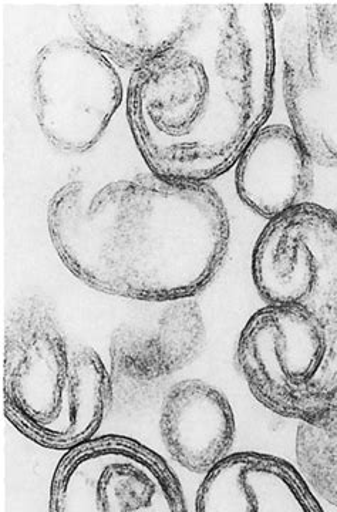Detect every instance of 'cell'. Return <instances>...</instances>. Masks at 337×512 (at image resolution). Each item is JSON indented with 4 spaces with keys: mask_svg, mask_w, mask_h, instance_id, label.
Here are the masks:
<instances>
[{
    "mask_svg": "<svg viewBox=\"0 0 337 512\" xmlns=\"http://www.w3.org/2000/svg\"><path fill=\"white\" fill-rule=\"evenodd\" d=\"M269 3L190 5L170 45L131 73L128 126L148 170L210 183L228 173L274 109Z\"/></svg>",
    "mask_w": 337,
    "mask_h": 512,
    "instance_id": "cell-1",
    "label": "cell"
},
{
    "mask_svg": "<svg viewBox=\"0 0 337 512\" xmlns=\"http://www.w3.org/2000/svg\"><path fill=\"white\" fill-rule=\"evenodd\" d=\"M50 241L94 291L165 303L211 284L229 247L227 207L208 183L154 173L64 184L47 205Z\"/></svg>",
    "mask_w": 337,
    "mask_h": 512,
    "instance_id": "cell-2",
    "label": "cell"
},
{
    "mask_svg": "<svg viewBox=\"0 0 337 512\" xmlns=\"http://www.w3.org/2000/svg\"><path fill=\"white\" fill-rule=\"evenodd\" d=\"M113 402L103 357L77 342L39 296L20 301L2 339V407L29 441L67 451L97 437Z\"/></svg>",
    "mask_w": 337,
    "mask_h": 512,
    "instance_id": "cell-3",
    "label": "cell"
},
{
    "mask_svg": "<svg viewBox=\"0 0 337 512\" xmlns=\"http://www.w3.org/2000/svg\"><path fill=\"white\" fill-rule=\"evenodd\" d=\"M237 365L269 412L318 427L337 417V355L305 309L265 305L255 312L239 336Z\"/></svg>",
    "mask_w": 337,
    "mask_h": 512,
    "instance_id": "cell-4",
    "label": "cell"
},
{
    "mask_svg": "<svg viewBox=\"0 0 337 512\" xmlns=\"http://www.w3.org/2000/svg\"><path fill=\"white\" fill-rule=\"evenodd\" d=\"M292 130L313 163L337 168V3H271Z\"/></svg>",
    "mask_w": 337,
    "mask_h": 512,
    "instance_id": "cell-5",
    "label": "cell"
},
{
    "mask_svg": "<svg viewBox=\"0 0 337 512\" xmlns=\"http://www.w3.org/2000/svg\"><path fill=\"white\" fill-rule=\"evenodd\" d=\"M252 278L266 305L313 316L337 355V212L306 202L268 221L252 252Z\"/></svg>",
    "mask_w": 337,
    "mask_h": 512,
    "instance_id": "cell-6",
    "label": "cell"
},
{
    "mask_svg": "<svg viewBox=\"0 0 337 512\" xmlns=\"http://www.w3.org/2000/svg\"><path fill=\"white\" fill-rule=\"evenodd\" d=\"M116 66L79 36L57 37L37 52L32 104L50 146L84 154L106 133L123 103Z\"/></svg>",
    "mask_w": 337,
    "mask_h": 512,
    "instance_id": "cell-7",
    "label": "cell"
},
{
    "mask_svg": "<svg viewBox=\"0 0 337 512\" xmlns=\"http://www.w3.org/2000/svg\"><path fill=\"white\" fill-rule=\"evenodd\" d=\"M146 322L121 325L110 339V372L128 382L150 383L190 366L207 340L200 303L165 302Z\"/></svg>",
    "mask_w": 337,
    "mask_h": 512,
    "instance_id": "cell-8",
    "label": "cell"
},
{
    "mask_svg": "<svg viewBox=\"0 0 337 512\" xmlns=\"http://www.w3.org/2000/svg\"><path fill=\"white\" fill-rule=\"evenodd\" d=\"M195 512H323L298 468L271 454H231L204 480Z\"/></svg>",
    "mask_w": 337,
    "mask_h": 512,
    "instance_id": "cell-9",
    "label": "cell"
},
{
    "mask_svg": "<svg viewBox=\"0 0 337 512\" xmlns=\"http://www.w3.org/2000/svg\"><path fill=\"white\" fill-rule=\"evenodd\" d=\"M160 434L178 466L207 476L231 456L237 434L234 410L217 387L198 379L183 380L164 396Z\"/></svg>",
    "mask_w": 337,
    "mask_h": 512,
    "instance_id": "cell-10",
    "label": "cell"
},
{
    "mask_svg": "<svg viewBox=\"0 0 337 512\" xmlns=\"http://www.w3.org/2000/svg\"><path fill=\"white\" fill-rule=\"evenodd\" d=\"M313 160L285 124L265 126L235 164V187L246 207L271 221L308 201Z\"/></svg>",
    "mask_w": 337,
    "mask_h": 512,
    "instance_id": "cell-11",
    "label": "cell"
},
{
    "mask_svg": "<svg viewBox=\"0 0 337 512\" xmlns=\"http://www.w3.org/2000/svg\"><path fill=\"white\" fill-rule=\"evenodd\" d=\"M190 5H74L77 36L120 69L136 72L177 36Z\"/></svg>",
    "mask_w": 337,
    "mask_h": 512,
    "instance_id": "cell-12",
    "label": "cell"
},
{
    "mask_svg": "<svg viewBox=\"0 0 337 512\" xmlns=\"http://www.w3.org/2000/svg\"><path fill=\"white\" fill-rule=\"evenodd\" d=\"M295 454L312 493L337 508V417L322 427L299 423Z\"/></svg>",
    "mask_w": 337,
    "mask_h": 512,
    "instance_id": "cell-13",
    "label": "cell"
}]
</instances>
